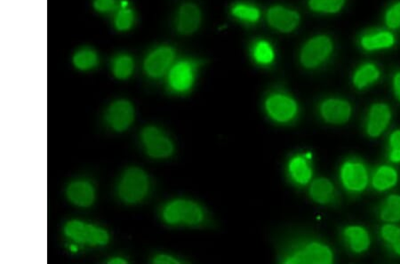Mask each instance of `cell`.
Returning a JSON list of instances; mask_svg holds the SVG:
<instances>
[{
	"label": "cell",
	"mask_w": 400,
	"mask_h": 264,
	"mask_svg": "<svg viewBox=\"0 0 400 264\" xmlns=\"http://www.w3.org/2000/svg\"><path fill=\"white\" fill-rule=\"evenodd\" d=\"M134 20L135 16L133 11L124 7V9H121L120 12L117 14L115 26L117 30L121 31L130 30L132 25L134 23Z\"/></svg>",
	"instance_id": "f546056e"
},
{
	"label": "cell",
	"mask_w": 400,
	"mask_h": 264,
	"mask_svg": "<svg viewBox=\"0 0 400 264\" xmlns=\"http://www.w3.org/2000/svg\"><path fill=\"white\" fill-rule=\"evenodd\" d=\"M64 233L70 240L93 247L108 244L110 238L109 233L102 228L76 220L66 224Z\"/></svg>",
	"instance_id": "8992f818"
},
{
	"label": "cell",
	"mask_w": 400,
	"mask_h": 264,
	"mask_svg": "<svg viewBox=\"0 0 400 264\" xmlns=\"http://www.w3.org/2000/svg\"><path fill=\"white\" fill-rule=\"evenodd\" d=\"M397 171L390 166H381L374 172L372 185L378 191H384L394 187L398 183Z\"/></svg>",
	"instance_id": "7402d4cb"
},
{
	"label": "cell",
	"mask_w": 400,
	"mask_h": 264,
	"mask_svg": "<svg viewBox=\"0 0 400 264\" xmlns=\"http://www.w3.org/2000/svg\"><path fill=\"white\" fill-rule=\"evenodd\" d=\"M109 263H110V264H125V263H127V262L126 261V260H124V259L120 258H113V259L110 260Z\"/></svg>",
	"instance_id": "d590c367"
},
{
	"label": "cell",
	"mask_w": 400,
	"mask_h": 264,
	"mask_svg": "<svg viewBox=\"0 0 400 264\" xmlns=\"http://www.w3.org/2000/svg\"><path fill=\"white\" fill-rule=\"evenodd\" d=\"M149 189L147 174L138 167H131L123 174L119 184V195L124 202L135 204L144 199Z\"/></svg>",
	"instance_id": "277c9868"
},
{
	"label": "cell",
	"mask_w": 400,
	"mask_h": 264,
	"mask_svg": "<svg viewBox=\"0 0 400 264\" xmlns=\"http://www.w3.org/2000/svg\"><path fill=\"white\" fill-rule=\"evenodd\" d=\"M232 16L246 23H255L260 20V12L256 6L248 4H237L231 9Z\"/></svg>",
	"instance_id": "4316f807"
},
{
	"label": "cell",
	"mask_w": 400,
	"mask_h": 264,
	"mask_svg": "<svg viewBox=\"0 0 400 264\" xmlns=\"http://www.w3.org/2000/svg\"><path fill=\"white\" fill-rule=\"evenodd\" d=\"M319 114L325 122L335 126L347 123L352 115V106L347 100L330 97L319 105Z\"/></svg>",
	"instance_id": "9c48e42d"
},
{
	"label": "cell",
	"mask_w": 400,
	"mask_h": 264,
	"mask_svg": "<svg viewBox=\"0 0 400 264\" xmlns=\"http://www.w3.org/2000/svg\"><path fill=\"white\" fill-rule=\"evenodd\" d=\"M153 263L155 264H179L183 263L181 260L174 258V256L166 255V254H160L155 256V258L153 259Z\"/></svg>",
	"instance_id": "836d02e7"
},
{
	"label": "cell",
	"mask_w": 400,
	"mask_h": 264,
	"mask_svg": "<svg viewBox=\"0 0 400 264\" xmlns=\"http://www.w3.org/2000/svg\"><path fill=\"white\" fill-rule=\"evenodd\" d=\"M107 121L114 130L123 132L131 126L135 120L133 105L127 100H119L110 106Z\"/></svg>",
	"instance_id": "9a60e30c"
},
{
	"label": "cell",
	"mask_w": 400,
	"mask_h": 264,
	"mask_svg": "<svg viewBox=\"0 0 400 264\" xmlns=\"http://www.w3.org/2000/svg\"><path fill=\"white\" fill-rule=\"evenodd\" d=\"M381 236L388 245H391L392 250L400 255V227L388 223L381 227Z\"/></svg>",
	"instance_id": "f1b7e54d"
},
{
	"label": "cell",
	"mask_w": 400,
	"mask_h": 264,
	"mask_svg": "<svg viewBox=\"0 0 400 264\" xmlns=\"http://www.w3.org/2000/svg\"><path fill=\"white\" fill-rule=\"evenodd\" d=\"M115 0H95L94 7L100 13H108L115 7Z\"/></svg>",
	"instance_id": "d6a6232c"
},
{
	"label": "cell",
	"mask_w": 400,
	"mask_h": 264,
	"mask_svg": "<svg viewBox=\"0 0 400 264\" xmlns=\"http://www.w3.org/2000/svg\"><path fill=\"white\" fill-rule=\"evenodd\" d=\"M74 65L80 70H88L93 69L98 63V56L91 49H82L75 53L73 56Z\"/></svg>",
	"instance_id": "83f0119b"
},
{
	"label": "cell",
	"mask_w": 400,
	"mask_h": 264,
	"mask_svg": "<svg viewBox=\"0 0 400 264\" xmlns=\"http://www.w3.org/2000/svg\"><path fill=\"white\" fill-rule=\"evenodd\" d=\"M134 60L127 55L117 56L112 63V73L119 80H127L133 73Z\"/></svg>",
	"instance_id": "d4e9b609"
},
{
	"label": "cell",
	"mask_w": 400,
	"mask_h": 264,
	"mask_svg": "<svg viewBox=\"0 0 400 264\" xmlns=\"http://www.w3.org/2000/svg\"><path fill=\"white\" fill-rule=\"evenodd\" d=\"M67 197L74 205L87 208L95 201V189L85 181H77L67 189Z\"/></svg>",
	"instance_id": "d6986e66"
},
{
	"label": "cell",
	"mask_w": 400,
	"mask_h": 264,
	"mask_svg": "<svg viewBox=\"0 0 400 264\" xmlns=\"http://www.w3.org/2000/svg\"><path fill=\"white\" fill-rule=\"evenodd\" d=\"M389 145H390L389 158L391 162L400 163V130H396L391 134Z\"/></svg>",
	"instance_id": "1f68e13d"
},
{
	"label": "cell",
	"mask_w": 400,
	"mask_h": 264,
	"mask_svg": "<svg viewBox=\"0 0 400 264\" xmlns=\"http://www.w3.org/2000/svg\"><path fill=\"white\" fill-rule=\"evenodd\" d=\"M253 60L260 65H270L275 60V52L273 46L265 41H257L252 50Z\"/></svg>",
	"instance_id": "cb8c5ba5"
},
{
	"label": "cell",
	"mask_w": 400,
	"mask_h": 264,
	"mask_svg": "<svg viewBox=\"0 0 400 264\" xmlns=\"http://www.w3.org/2000/svg\"><path fill=\"white\" fill-rule=\"evenodd\" d=\"M310 153H296L288 159L285 171L288 179L296 186H305L312 180L313 169Z\"/></svg>",
	"instance_id": "30bf717a"
},
{
	"label": "cell",
	"mask_w": 400,
	"mask_h": 264,
	"mask_svg": "<svg viewBox=\"0 0 400 264\" xmlns=\"http://www.w3.org/2000/svg\"><path fill=\"white\" fill-rule=\"evenodd\" d=\"M334 43L327 35H317L307 41L300 53V63L307 70H315L330 58Z\"/></svg>",
	"instance_id": "5b68a950"
},
{
	"label": "cell",
	"mask_w": 400,
	"mask_h": 264,
	"mask_svg": "<svg viewBox=\"0 0 400 264\" xmlns=\"http://www.w3.org/2000/svg\"><path fill=\"white\" fill-rule=\"evenodd\" d=\"M396 38L390 31H383L363 36L360 45L367 51L391 48L395 45Z\"/></svg>",
	"instance_id": "44dd1931"
},
{
	"label": "cell",
	"mask_w": 400,
	"mask_h": 264,
	"mask_svg": "<svg viewBox=\"0 0 400 264\" xmlns=\"http://www.w3.org/2000/svg\"><path fill=\"white\" fill-rule=\"evenodd\" d=\"M339 176L342 186L349 192L359 194L365 191L369 185V172L366 166L359 160H346L341 166Z\"/></svg>",
	"instance_id": "ba28073f"
},
{
	"label": "cell",
	"mask_w": 400,
	"mask_h": 264,
	"mask_svg": "<svg viewBox=\"0 0 400 264\" xmlns=\"http://www.w3.org/2000/svg\"><path fill=\"white\" fill-rule=\"evenodd\" d=\"M267 21L275 30L289 33L298 27L301 18L295 10L282 6H273L268 10Z\"/></svg>",
	"instance_id": "4fadbf2b"
},
{
	"label": "cell",
	"mask_w": 400,
	"mask_h": 264,
	"mask_svg": "<svg viewBox=\"0 0 400 264\" xmlns=\"http://www.w3.org/2000/svg\"><path fill=\"white\" fill-rule=\"evenodd\" d=\"M346 0H308L310 9L321 14H337L344 9Z\"/></svg>",
	"instance_id": "484cf974"
},
{
	"label": "cell",
	"mask_w": 400,
	"mask_h": 264,
	"mask_svg": "<svg viewBox=\"0 0 400 264\" xmlns=\"http://www.w3.org/2000/svg\"><path fill=\"white\" fill-rule=\"evenodd\" d=\"M162 220L171 226L200 227L209 222V213L191 199H177L167 202L162 209Z\"/></svg>",
	"instance_id": "7a4b0ae2"
},
{
	"label": "cell",
	"mask_w": 400,
	"mask_h": 264,
	"mask_svg": "<svg viewBox=\"0 0 400 264\" xmlns=\"http://www.w3.org/2000/svg\"><path fill=\"white\" fill-rule=\"evenodd\" d=\"M198 63L191 60H181L171 68L169 74V85L172 91L186 93L192 88L196 78Z\"/></svg>",
	"instance_id": "8fae6325"
},
{
	"label": "cell",
	"mask_w": 400,
	"mask_h": 264,
	"mask_svg": "<svg viewBox=\"0 0 400 264\" xmlns=\"http://www.w3.org/2000/svg\"><path fill=\"white\" fill-rule=\"evenodd\" d=\"M335 255L330 245L317 240H301L285 244L278 262L282 264L333 263Z\"/></svg>",
	"instance_id": "6da1fadb"
},
{
	"label": "cell",
	"mask_w": 400,
	"mask_h": 264,
	"mask_svg": "<svg viewBox=\"0 0 400 264\" xmlns=\"http://www.w3.org/2000/svg\"><path fill=\"white\" fill-rule=\"evenodd\" d=\"M176 57V51L169 46H162L153 50L144 62L145 73L149 77L159 78L169 70Z\"/></svg>",
	"instance_id": "7c38bea8"
},
{
	"label": "cell",
	"mask_w": 400,
	"mask_h": 264,
	"mask_svg": "<svg viewBox=\"0 0 400 264\" xmlns=\"http://www.w3.org/2000/svg\"><path fill=\"white\" fill-rule=\"evenodd\" d=\"M141 139L147 154L153 159L170 158L176 151L173 141L159 127L151 126L144 128Z\"/></svg>",
	"instance_id": "52a82bcc"
},
{
	"label": "cell",
	"mask_w": 400,
	"mask_h": 264,
	"mask_svg": "<svg viewBox=\"0 0 400 264\" xmlns=\"http://www.w3.org/2000/svg\"><path fill=\"white\" fill-rule=\"evenodd\" d=\"M201 20L199 7L194 3H185L180 6L177 14V30L180 34H194L199 30Z\"/></svg>",
	"instance_id": "2e32d148"
},
{
	"label": "cell",
	"mask_w": 400,
	"mask_h": 264,
	"mask_svg": "<svg viewBox=\"0 0 400 264\" xmlns=\"http://www.w3.org/2000/svg\"><path fill=\"white\" fill-rule=\"evenodd\" d=\"M394 90L396 97L400 102V71L396 73L394 77Z\"/></svg>",
	"instance_id": "e575fe53"
},
{
	"label": "cell",
	"mask_w": 400,
	"mask_h": 264,
	"mask_svg": "<svg viewBox=\"0 0 400 264\" xmlns=\"http://www.w3.org/2000/svg\"><path fill=\"white\" fill-rule=\"evenodd\" d=\"M381 71L376 64L367 63L356 70L352 77V83L359 90L369 88L379 80Z\"/></svg>",
	"instance_id": "ffe728a7"
},
{
	"label": "cell",
	"mask_w": 400,
	"mask_h": 264,
	"mask_svg": "<svg viewBox=\"0 0 400 264\" xmlns=\"http://www.w3.org/2000/svg\"><path fill=\"white\" fill-rule=\"evenodd\" d=\"M309 196L317 204L328 206L337 201V190L330 179L320 177L310 184Z\"/></svg>",
	"instance_id": "e0dca14e"
},
{
	"label": "cell",
	"mask_w": 400,
	"mask_h": 264,
	"mask_svg": "<svg viewBox=\"0 0 400 264\" xmlns=\"http://www.w3.org/2000/svg\"><path fill=\"white\" fill-rule=\"evenodd\" d=\"M384 21L387 26L392 30L400 28V1L395 3L386 11Z\"/></svg>",
	"instance_id": "4dcf8cb0"
},
{
	"label": "cell",
	"mask_w": 400,
	"mask_h": 264,
	"mask_svg": "<svg viewBox=\"0 0 400 264\" xmlns=\"http://www.w3.org/2000/svg\"><path fill=\"white\" fill-rule=\"evenodd\" d=\"M264 112L273 123L288 126L295 122L299 116L300 107L298 101L287 92H271L263 102Z\"/></svg>",
	"instance_id": "3957f363"
},
{
	"label": "cell",
	"mask_w": 400,
	"mask_h": 264,
	"mask_svg": "<svg viewBox=\"0 0 400 264\" xmlns=\"http://www.w3.org/2000/svg\"><path fill=\"white\" fill-rule=\"evenodd\" d=\"M342 238L347 247L355 254H362L369 248L371 240L365 228L349 226L342 230Z\"/></svg>",
	"instance_id": "ac0fdd59"
},
{
	"label": "cell",
	"mask_w": 400,
	"mask_h": 264,
	"mask_svg": "<svg viewBox=\"0 0 400 264\" xmlns=\"http://www.w3.org/2000/svg\"><path fill=\"white\" fill-rule=\"evenodd\" d=\"M391 120V110L386 103H374L367 113L366 130L370 137L377 138L384 133Z\"/></svg>",
	"instance_id": "5bb4252c"
},
{
	"label": "cell",
	"mask_w": 400,
	"mask_h": 264,
	"mask_svg": "<svg viewBox=\"0 0 400 264\" xmlns=\"http://www.w3.org/2000/svg\"><path fill=\"white\" fill-rule=\"evenodd\" d=\"M381 219L389 223L400 221V195H391L385 199L380 209Z\"/></svg>",
	"instance_id": "603a6c76"
}]
</instances>
